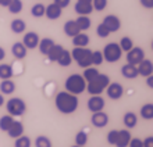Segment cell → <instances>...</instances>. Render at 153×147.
Instances as JSON below:
<instances>
[{
    "label": "cell",
    "instance_id": "obj_34",
    "mask_svg": "<svg viewBox=\"0 0 153 147\" xmlns=\"http://www.w3.org/2000/svg\"><path fill=\"white\" fill-rule=\"evenodd\" d=\"M13 117L11 115H4L0 118V129L4 132H7L8 131V128L11 126V123H13Z\"/></svg>",
    "mask_w": 153,
    "mask_h": 147
},
{
    "label": "cell",
    "instance_id": "obj_31",
    "mask_svg": "<svg viewBox=\"0 0 153 147\" xmlns=\"http://www.w3.org/2000/svg\"><path fill=\"white\" fill-rule=\"evenodd\" d=\"M141 115L143 119H152L153 118V104L152 103H148V104H145V106H142Z\"/></svg>",
    "mask_w": 153,
    "mask_h": 147
},
{
    "label": "cell",
    "instance_id": "obj_45",
    "mask_svg": "<svg viewBox=\"0 0 153 147\" xmlns=\"http://www.w3.org/2000/svg\"><path fill=\"white\" fill-rule=\"evenodd\" d=\"M143 142V147H153V137L152 136H148L145 140H142Z\"/></svg>",
    "mask_w": 153,
    "mask_h": 147
},
{
    "label": "cell",
    "instance_id": "obj_3",
    "mask_svg": "<svg viewBox=\"0 0 153 147\" xmlns=\"http://www.w3.org/2000/svg\"><path fill=\"white\" fill-rule=\"evenodd\" d=\"M109 83H110L109 76L106 75V74H99L93 81L88 82V85H86V90L89 92V95H92V96L100 95L102 92L107 88V85Z\"/></svg>",
    "mask_w": 153,
    "mask_h": 147
},
{
    "label": "cell",
    "instance_id": "obj_16",
    "mask_svg": "<svg viewBox=\"0 0 153 147\" xmlns=\"http://www.w3.org/2000/svg\"><path fill=\"white\" fill-rule=\"evenodd\" d=\"M11 53L17 60H22L27 57V47L22 44V42H17V43L13 44Z\"/></svg>",
    "mask_w": 153,
    "mask_h": 147
},
{
    "label": "cell",
    "instance_id": "obj_11",
    "mask_svg": "<svg viewBox=\"0 0 153 147\" xmlns=\"http://www.w3.org/2000/svg\"><path fill=\"white\" fill-rule=\"evenodd\" d=\"M106 92H107V96H109L110 99L118 100L121 96H123V93H124V89H123V86H121L120 83L114 82V83H109V85H107Z\"/></svg>",
    "mask_w": 153,
    "mask_h": 147
},
{
    "label": "cell",
    "instance_id": "obj_15",
    "mask_svg": "<svg viewBox=\"0 0 153 147\" xmlns=\"http://www.w3.org/2000/svg\"><path fill=\"white\" fill-rule=\"evenodd\" d=\"M7 133H8V136H10V137L17 139V137H20V136L24 133V125H22L20 121H13L11 126L8 128Z\"/></svg>",
    "mask_w": 153,
    "mask_h": 147
},
{
    "label": "cell",
    "instance_id": "obj_8",
    "mask_svg": "<svg viewBox=\"0 0 153 147\" xmlns=\"http://www.w3.org/2000/svg\"><path fill=\"white\" fill-rule=\"evenodd\" d=\"M88 108H89V111H92V112L103 111V108H105V99L100 95L92 96L88 100Z\"/></svg>",
    "mask_w": 153,
    "mask_h": 147
},
{
    "label": "cell",
    "instance_id": "obj_1",
    "mask_svg": "<svg viewBox=\"0 0 153 147\" xmlns=\"http://www.w3.org/2000/svg\"><path fill=\"white\" fill-rule=\"evenodd\" d=\"M57 110L63 114H73L78 108V99L75 95H71L68 92H60L57 93L54 99Z\"/></svg>",
    "mask_w": 153,
    "mask_h": 147
},
{
    "label": "cell",
    "instance_id": "obj_23",
    "mask_svg": "<svg viewBox=\"0 0 153 147\" xmlns=\"http://www.w3.org/2000/svg\"><path fill=\"white\" fill-rule=\"evenodd\" d=\"M54 44V42H53V39H50V38H43V39L39 40V43H38V47H39V52L42 53V54H48L49 50L52 49V46Z\"/></svg>",
    "mask_w": 153,
    "mask_h": 147
},
{
    "label": "cell",
    "instance_id": "obj_36",
    "mask_svg": "<svg viewBox=\"0 0 153 147\" xmlns=\"http://www.w3.org/2000/svg\"><path fill=\"white\" fill-rule=\"evenodd\" d=\"M35 146L36 147H52V142L46 136H38L35 140Z\"/></svg>",
    "mask_w": 153,
    "mask_h": 147
},
{
    "label": "cell",
    "instance_id": "obj_26",
    "mask_svg": "<svg viewBox=\"0 0 153 147\" xmlns=\"http://www.w3.org/2000/svg\"><path fill=\"white\" fill-rule=\"evenodd\" d=\"M75 22H76V27L79 28V31H86V29L91 28V24H92L88 16H79L75 20Z\"/></svg>",
    "mask_w": 153,
    "mask_h": 147
},
{
    "label": "cell",
    "instance_id": "obj_40",
    "mask_svg": "<svg viewBox=\"0 0 153 147\" xmlns=\"http://www.w3.org/2000/svg\"><path fill=\"white\" fill-rule=\"evenodd\" d=\"M91 61H92L93 65H100V64L105 61V60H103V54H102V52H92Z\"/></svg>",
    "mask_w": 153,
    "mask_h": 147
},
{
    "label": "cell",
    "instance_id": "obj_38",
    "mask_svg": "<svg viewBox=\"0 0 153 147\" xmlns=\"http://www.w3.org/2000/svg\"><path fill=\"white\" fill-rule=\"evenodd\" d=\"M31 13H32L33 17H36V18H39V17H43L45 16V6L43 4H35L32 8H31Z\"/></svg>",
    "mask_w": 153,
    "mask_h": 147
},
{
    "label": "cell",
    "instance_id": "obj_22",
    "mask_svg": "<svg viewBox=\"0 0 153 147\" xmlns=\"http://www.w3.org/2000/svg\"><path fill=\"white\" fill-rule=\"evenodd\" d=\"M16 90V83L11 79H3L0 83V92L1 95H11Z\"/></svg>",
    "mask_w": 153,
    "mask_h": 147
},
{
    "label": "cell",
    "instance_id": "obj_30",
    "mask_svg": "<svg viewBox=\"0 0 153 147\" xmlns=\"http://www.w3.org/2000/svg\"><path fill=\"white\" fill-rule=\"evenodd\" d=\"M100 72L97 71L96 68H85V71H84V75H82V78H84L85 81H88V82H91V81H93L95 78H96L97 75H99Z\"/></svg>",
    "mask_w": 153,
    "mask_h": 147
},
{
    "label": "cell",
    "instance_id": "obj_24",
    "mask_svg": "<svg viewBox=\"0 0 153 147\" xmlns=\"http://www.w3.org/2000/svg\"><path fill=\"white\" fill-rule=\"evenodd\" d=\"M63 50H64V47L61 46V44H53L52 46V49L49 50V53L46 54V56L49 57V60L50 61H57V58L60 57V54L63 53Z\"/></svg>",
    "mask_w": 153,
    "mask_h": 147
},
{
    "label": "cell",
    "instance_id": "obj_48",
    "mask_svg": "<svg viewBox=\"0 0 153 147\" xmlns=\"http://www.w3.org/2000/svg\"><path fill=\"white\" fill-rule=\"evenodd\" d=\"M11 0H0V6H4V7H7L8 4H10Z\"/></svg>",
    "mask_w": 153,
    "mask_h": 147
},
{
    "label": "cell",
    "instance_id": "obj_19",
    "mask_svg": "<svg viewBox=\"0 0 153 147\" xmlns=\"http://www.w3.org/2000/svg\"><path fill=\"white\" fill-rule=\"evenodd\" d=\"M74 8H75V11L78 13V16H89V14L93 11L92 3H81V1H76Z\"/></svg>",
    "mask_w": 153,
    "mask_h": 147
},
{
    "label": "cell",
    "instance_id": "obj_47",
    "mask_svg": "<svg viewBox=\"0 0 153 147\" xmlns=\"http://www.w3.org/2000/svg\"><path fill=\"white\" fill-rule=\"evenodd\" d=\"M146 78H148V81H146L148 86H149V88H152V86H153V76L149 75V76H146Z\"/></svg>",
    "mask_w": 153,
    "mask_h": 147
},
{
    "label": "cell",
    "instance_id": "obj_2",
    "mask_svg": "<svg viewBox=\"0 0 153 147\" xmlns=\"http://www.w3.org/2000/svg\"><path fill=\"white\" fill-rule=\"evenodd\" d=\"M65 89L71 95H81L82 92L86 89V81L82 78V75L78 74H73L71 76L67 78L65 81Z\"/></svg>",
    "mask_w": 153,
    "mask_h": 147
},
{
    "label": "cell",
    "instance_id": "obj_33",
    "mask_svg": "<svg viewBox=\"0 0 153 147\" xmlns=\"http://www.w3.org/2000/svg\"><path fill=\"white\" fill-rule=\"evenodd\" d=\"M118 46H120L121 52H129V50L134 47V43H132V40H131V38L124 36V38L120 40V44H118Z\"/></svg>",
    "mask_w": 153,
    "mask_h": 147
},
{
    "label": "cell",
    "instance_id": "obj_27",
    "mask_svg": "<svg viewBox=\"0 0 153 147\" xmlns=\"http://www.w3.org/2000/svg\"><path fill=\"white\" fill-rule=\"evenodd\" d=\"M71 61H73V57H71V53L68 52V50H63V53L60 54V57L57 58V63L60 64L61 67H68L70 64H71Z\"/></svg>",
    "mask_w": 153,
    "mask_h": 147
},
{
    "label": "cell",
    "instance_id": "obj_43",
    "mask_svg": "<svg viewBox=\"0 0 153 147\" xmlns=\"http://www.w3.org/2000/svg\"><path fill=\"white\" fill-rule=\"evenodd\" d=\"M128 147H143V142H142L141 139H138V137H135V139L131 137V140H129V143H128Z\"/></svg>",
    "mask_w": 153,
    "mask_h": 147
},
{
    "label": "cell",
    "instance_id": "obj_10",
    "mask_svg": "<svg viewBox=\"0 0 153 147\" xmlns=\"http://www.w3.org/2000/svg\"><path fill=\"white\" fill-rule=\"evenodd\" d=\"M92 125L96 128H105L107 123H109V115L103 111H97V112H93L92 118Z\"/></svg>",
    "mask_w": 153,
    "mask_h": 147
},
{
    "label": "cell",
    "instance_id": "obj_18",
    "mask_svg": "<svg viewBox=\"0 0 153 147\" xmlns=\"http://www.w3.org/2000/svg\"><path fill=\"white\" fill-rule=\"evenodd\" d=\"M121 74L124 75L127 79H135L138 76V69L137 65H131V64H125L124 67L121 68Z\"/></svg>",
    "mask_w": 153,
    "mask_h": 147
},
{
    "label": "cell",
    "instance_id": "obj_41",
    "mask_svg": "<svg viewBox=\"0 0 153 147\" xmlns=\"http://www.w3.org/2000/svg\"><path fill=\"white\" fill-rule=\"evenodd\" d=\"M96 33L100 36V38H107V36H109L111 32L106 28L105 24H99V25H97V29H96Z\"/></svg>",
    "mask_w": 153,
    "mask_h": 147
},
{
    "label": "cell",
    "instance_id": "obj_49",
    "mask_svg": "<svg viewBox=\"0 0 153 147\" xmlns=\"http://www.w3.org/2000/svg\"><path fill=\"white\" fill-rule=\"evenodd\" d=\"M6 57V52H4V49L3 47H0V61Z\"/></svg>",
    "mask_w": 153,
    "mask_h": 147
},
{
    "label": "cell",
    "instance_id": "obj_6",
    "mask_svg": "<svg viewBox=\"0 0 153 147\" xmlns=\"http://www.w3.org/2000/svg\"><path fill=\"white\" fill-rule=\"evenodd\" d=\"M102 54H103V60H106L107 63H116L121 58L123 52H121L120 46L117 43H107L103 49Z\"/></svg>",
    "mask_w": 153,
    "mask_h": 147
},
{
    "label": "cell",
    "instance_id": "obj_29",
    "mask_svg": "<svg viewBox=\"0 0 153 147\" xmlns=\"http://www.w3.org/2000/svg\"><path fill=\"white\" fill-rule=\"evenodd\" d=\"M13 76V68L8 64H0V79H10Z\"/></svg>",
    "mask_w": 153,
    "mask_h": 147
},
{
    "label": "cell",
    "instance_id": "obj_46",
    "mask_svg": "<svg viewBox=\"0 0 153 147\" xmlns=\"http://www.w3.org/2000/svg\"><path fill=\"white\" fill-rule=\"evenodd\" d=\"M141 4L145 8H153V0H141Z\"/></svg>",
    "mask_w": 153,
    "mask_h": 147
},
{
    "label": "cell",
    "instance_id": "obj_7",
    "mask_svg": "<svg viewBox=\"0 0 153 147\" xmlns=\"http://www.w3.org/2000/svg\"><path fill=\"white\" fill-rule=\"evenodd\" d=\"M142 60H145V53L141 47H132L129 52H127V61L131 65H138Z\"/></svg>",
    "mask_w": 153,
    "mask_h": 147
},
{
    "label": "cell",
    "instance_id": "obj_52",
    "mask_svg": "<svg viewBox=\"0 0 153 147\" xmlns=\"http://www.w3.org/2000/svg\"><path fill=\"white\" fill-rule=\"evenodd\" d=\"M73 147H85V146H76V144H75V146H73Z\"/></svg>",
    "mask_w": 153,
    "mask_h": 147
},
{
    "label": "cell",
    "instance_id": "obj_51",
    "mask_svg": "<svg viewBox=\"0 0 153 147\" xmlns=\"http://www.w3.org/2000/svg\"><path fill=\"white\" fill-rule=\"evenodd\" d=\"M81 3H92V0H78Z\"/></svg>",
    "mask_w": 153,
    "mask_h": 147
},
{
    "label": "cell",
    "instance_id": "obj_20",
    "mask_svg": "<svg viewBox=\"0 0 153 147\" xmlns=\"http://www.w3.org/2000/svg\"><path fill=\"white\" fill-rule=\"evenodd\" d=\"M79 28L76 27V22L74 20H70V21H67L64 24V33L67 36H71V38H74L75 35H78L79 33Z\"/></svg>",
    "mask_w": 153,
    "mask_h": 147
},
{
    "label": "cell",
    "instance_id": "obj_35",
    "mask_svg": "<svg viewBox=\"0 0 153 147\" xmlns=\"http://www.w3.org/2000/svg\"><path fill=\"white\" fill-rule=\"evenodd\" d=\"M88 143V133L84 131H79L75 135V144L76 146H85Z\"/></svg>",
    "mask_w": 153,
    "mask_h": 147
},
{
    "label": "cell",
    "instance_id": "obj_42",
    "mask_svg": "<svg viewBox=\"0 0 153 147\" xmlns=\"http://www.w3.org/2000/svg\"><path fill=\"white\" fill-rule=\"evenodd\" d=\"M117 137H118V131H116V129L110 131L109 133H107V143L111 144V146H114L116 142H117Z\"/></svg>",
    "mask_w": 153,
    "mask_h": 147
},
{
    "label": "cell",
    "instance_id": "obj_17",
    "mask_svg": "<svg viewBox=\"0 0 153 147\" xmlns=\"http://www.w3.org/2000/svg\"><path fill=\"white\" fill-rule=\"evenodd\" d=\"M129 140H131V133H129V131H125V129L118 131V137H117V142H116L114 146H117V147H128Z\"/></svg>",
    "mask_w": 153,
    "mask_h": 147
},
{
    "label": "cell",
    "instance_id": "obj_39",
    "mask_svg": "<svg viewBox=\"0 0 153 147\" xmlns=\"http://www.w3.org/2000/svg\"><path fill=\"white\" fill-rule=\"evenodd\" d=\"M92 7L96 11H103L107 7V0H92Z\"/></svg>",
    "mask_w": 153,
    "mask_h": 147
},
{
    "label": "cell",
    "instance_id": "obj_5",
    "mask_svg": "<svg viewBox=\"0 0 153 147\" xmlns=\"http://www.w3.org/2000/svg\"><path fill=\"white\" fill-rule=\"evenodd\" d=\"M6 108H7V112L13 117H21L27 110V106H25L24 100H21L20 97H13L7 101L6 104Z\"/></svg>",
    "mask_w": 153,
    "mask_h": 147
},
{
    "label": "cell",
    "instance_id": "obj_50",
    "mask_svg": "<svg viewBox=\"0 0 153 147\" xmlns=\"http://www.w3.org/2000/svg\"><path fill=\"white\" fill-rule=\"evenodd\" d=\"M3 103H4V97H3V95H0V107L3 106Z\"/></svg>",
    "mask_w": 153,
    "mask_h": 147
},
{
    "label": "cell",
    "instance_id": "obj_32",
    "mask_svg": "<svg viewBox=\"0 0 153 147\" xmlns=\"http://www.w3.org/2000/svg\"><path fill=\"white\" fill-rule=\"evenodd\" d=\"M7 8L11 14H18V13H21V10H22V1H21V0H11L10 4L7 6Z\"/></svg>",
    "mask_w": 153,
    "mask_h": 147
},
{
    "label": "cell",
    "instance_id": "obj_14",
    "mask_svg": "<svg viewBox=\"0 0 153 147\" xmlns=\"http://www.w3.org/2000/svg\"><path fill=\"white\" fill-rule=\"evenodd\" d=\"M61 10L63 8H60L57 4L52 3L49 4L48 7H45V14H46V17H48L49 20H57V18H60L61 17Z\"/></svg>",
    "mask_w": 153,
    "mask_h": 147
},
{
    "label": "cell",
    "instance_id": "obj_44",
    "mask_svg": "<svg viewBox=\"0 0 153 147\" xmlns=\"http://www.w3.org/2000/svg\"><path fill=\"white\" fill-rule=\"evenodd\" d=\"M70 1H71V0H54V4H57L60 8H64L70 4Z\"/></svg>",
    "mask_w": 153,
    "mask_h": 147
},
{
    "label": "cell",
    "instance_id": "obj_25",
    "mask_svg": "<svg viewBox=\"0 0 153 147\" xmlns=\"http://www.w3.org/2000/svg\"><path fill=\"white\" fill-rule=\"evenodd\" d=\"M10 28L14 33H22L27 28V24H25L24 20H20V18H16V20L11 21V25H10Z\"/></svg>",
    "mask_w": 153,
    "mask_h": 147
},
{
    "label": "cell",
    "instance_id": "obj_9",
    "mask_svg": "<svg viewBox=\"0 0 153 147\" xmlns=\"http://www.w3.org/2000/svg\"><path fill=\"white\" fill-rule=\"evenodd\" d=\"M102 24H105V27L109 29L110 32H117L118 29L121 28V22H120V18L113 14H110V16H106L105 20Z\"/></svg>",
    "mask_w": 153,
    "mask_h": 147
},
{
    "label": "cell",
    "instance_id": "obj_37",
    "mask_svg": "<svg viewBox=\"0 0 153 147\" xmlns=\"http://www.w3.org/2000/svg\"><path fill=\"white\" fill-rule=\"evenodd\" d=\"M16 147H31V139L28 136L21 135L16 139Z\"/></svg>",
    "mask_w": 153,
    "mask_h": 147
},
{
    "label": "cell",
    "instance_id": "obj_4",
    "mask_svg": "<svg viewBox=\"0 0 153 147\" xmlns=\"http://www.w3.org/2000/svg\"><path fill=\"white\" fill-rule=\"evenodd\" d=\"M91 56H92V52L86 47H74V50L71 52V57H73L76 63H78V65L82 68H88L92 65Z\"/></svg>",
    "mask_w": 153,
    "mask_h": 147
},
{
    "label": "cell",
    "instance_id": "obj_28",
    "mask_svg": "<svg viewBox=\"0 0 153 147\" xmlns=\"http://www.w3.org/2000/svg\"><path fill=\"white\" fill-rule=\"evenodd\" d=\"M137 123H138V118H137V115L134 114V112H131V111H128L127 114L124 115V125L127 128H135L137 126Z\"/></svg>",
    "mask_w": 153,
    "mask_h": 147
},
{
    "label": "cell",
    "instance_id": "obj_21",
    "mask_svg": "<svg viewBox=\"0 0 153 147\" xmlns=\"http://www.w3.org/2000/svg\"><path fill=\"white\" fill-rule=\"evenodd\" d=\"M73 44L75 47H86L89 44V36L86 33H78L73 38Z\"/></svg>",
    "mask_w": 153,
    "mask_h": 147
},
{
    "label": "cell",
    "instance_id": "obj_13",
    "mask_svg": "<svg viewBox=\"0 0 153 147\" xmlns=\"http://www.w3.org/2000/svg\"><path fill=\"white\" fill-rule=\"evenodd\" d=\"M137 69H138V75H142V76H149L152 75L153 72V63L150 60H142L141 63L137 65Z\"/></svg>",
    "mask_w": 153,
    "mask_h": 147
},
{
    "label": "cell",
    "instance_id": "obj_12",
    "mask_svg": "<svg viewBox=\"0 0 153 147\" xmlns=\"http://www.w3.org/2000/svg\"><path fill=\"white\" fill-rule=\"evenodd\" d=\"M39 35L36 32H28L24 35V40H22V44H24L27 49H35L39 43Z\"/></svg>",
    "mask_w": 153,
    "mask_h": 147
}]
</instances>
